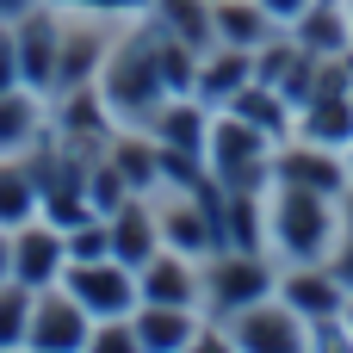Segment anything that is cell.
<instances>
[{
	"label": "cell",
	"instance_id": "obj_1",
	"mask_svg": "<svg viewBox=\"0 0 353 353\" xmlns=\"http://www.w3.org/2000/svg\"><path fill=\"white\" fill-rule=\"evenodd\" d=\"M62 292L87 310V316H130V304H137V279H130V267L118 261V254H99V261H68L62 267Z\"/></svg>",
	"mask_w": 353,
	"mask_h": 353
},
{
	"label": "cell",
	"instance_id": "obj_2",
	"mask_svg": "<svg viewBox=\"0 0 353 353\" xmlns=\"http://www.w3.org/2000/svg\"><path fill=\"white\" fill-rule=\"evenodd\" d=\"M161 93H168V87H161L155 43H124V50L105 62V87H99V99H105L112 112H149Z\"/></svg>",
	"mask_w": 353,
	"mask_h": 353
},
{
	"label": "cell",
	"instance_id": "obj_3",
	"mask_svg": "<svg viewBox=\"0 0 353 353\" xmlns=\"http://www.w3.org/2000/svg\"><path fill=\"white\" fill-rule=\"evenodd\" d=\"M62 267H68V236L56 223H19L12 230V279L19 285L43 292L62 279Z\"/></svg>",
	"mask_w": 353,
	"mask_h": 353
},
{
	"label": "cell",
	"instance_id": "obj_4",
	"mask_svg": "<svg viewBox=\"0 0 353 353\" xmlns=\"http://www.w3.org/2000/svg\"><path fill=\"white\" fill-rule=\"evenodd\" d=\"M87 335H93V316H87L68 292H56V285L31 292V329H25V347H87Z\"/></svg>",
	"mask_w": 353,
	"mask_h": 353
},
{
	"label": "cell",
	"instance_id": "obj_5",
	"mask_svg": "<svg viewBox=\"0 0 353 353\" xmlns=\"http://www.w3.org/2000/svg\"><path fill=\"white\" fill-rule=\"evenodd\" d=\"M12 50H19V87L43 93L56 87V50H62V25L50 12H19V31H12Z\"/></svg>",
	"mask_w": 353,
	"mask_h": 353
},
{
	"label": "cell",
	"instance_id": "obj_6",
	"mask_svg": "<svg viewBox=\"0 0 353 353\" xmlns=\"http://www.w3.org/2000/svg\"><path fill=\"white\" fill-rule=\"evenodd\" d=\"M279 242H285V254H298V261H310V254L329 248V211L310 199V186H292V192L279 199Z\"/></svg>",
	"mask_w": 353,
	"mask_h": 353
},
{
	"label": "cell",
	"instance_id": "obj_7",
	"mask_svg": "<svg viewBox=\"0 0 353 353\" xmlns=\"http://www.w3.org/2000/svg\"><path fill=\"white\" fill-rule=\"evenodd\" d=\"M230 341L236 347H304V323L298 310H242Z\"/></svg>",
	"mask_w": 353,
	"mask_h": 353
},
{
	"label": "cell",
	"instance_id": "obj_8",
	"mask_svg": "<svg viewBox=\"0 0 353 353\" xmlns=\"http://www.w3.org/2000/svg\"><path fill=\"white\" fill-rule=\"evenodd\" d=\"M137 292H143L149 304H192V273H186L180 254H149Z\"/></svg>",
	"mask_w": 353,
	"mask_h": 353
},
{
	"label": "cell",
	"instance_id": "obj_9",
	"mask_svg": "<svg viewBox=\"0 0 353 353\" xmlns=\"http://www.w3.org/2000/svg\"><path fill=\"white\" fill-rule=\"evenodd\" d=\"M112 254H118L124 267H137V261L155 254V223H149L143 205H118V211H112Z\"/></svg>",
	"mask_w": 353,
	"mask_h": 353
},
{
	"label": "cell",
	"instance_id": "obj_10",
	"mask_svg": "<svg viewBox=\"0 0 353 353\" xmlns=\"http://www.w3.org/2000/svg\"><path fill=\"white\" fill-rule=\"evenodd\" d=\"M43 199H37V174L31 168H19V161H0V230H19V223H31V211H37Z\"/></svg>",
	"mask_w": 353,
	"mask_h": 353
},
{
	"label": "cell",
	"instance_id": "obj_11",
	"mask_svg": "<svg viewBox=\"0 0 353 353\" xmlns=\"http://www.w3.org/2000/svg\"><path fill=\"white\" fill-rule=\"evenodd\" d=\"M137 341L143 347H186L192 341L186 304H149V310H137Z\"/></svg>",
	"mask_w": 353,
	"mask_h": 353
},
{
	"label": "cell",
	"instance_id": "obj_12",
	"mask_svg": "<svg viewBox=\"0 0 353 353\" xmlns=\"http://www.w3.org/2000/svg\"><path fill=\"white\" fill-rule=\"evenodd\" d=\"M31 137H37V99H31V87L0 93V155L25 149Z\"/></svg>",
	"mask_w": 353,
	"mask_h": 353
},
{
	"label": "cell",
	"instance_id": "obj_13",
	"mask_svg": "<svg viewBox=\"0 0 353 353\" xmlns=\"http://www.w3.org/2000/svg\"><path fill=\"white\" fill-rule=\"evenodd\" d=\"M211 298L230 310V304H248V298H267V273L254 261H223L217 279H211Z\"/></svg>",
	"mask_w": 353,
	"mask_h": 353
},
{
	"label": "cell",
	"instance_id": "obj_14",
	"mask_svg": "<svg viewBox=\"0 0 353 353\" xmlns=\"http://www.w3.org/2000/svg\"><path fill=\"white\" fill-rule=\"evenodd\" d=\"M31 329V285H0V347H25Z\"/></svg>",
	"mask_w": 353,
	"mask_h": 353
},
{
	"label": "cell",
	"instance_id": "obj_15",
	"mask_svg": "<svg viewBox=\"0 0 353 353\" xmlns=\"http://www.w3.org/2000/svg\"><path fill=\"white\" fill-rule=\"evenodd\" d=\"M279 168H285L292 186H316V192H335V186H341V168H335L329 155H304V149H292Z\"/></svg>",
	"mask_w": 353,
	"mask_h": 353
},
{
	"label": "cell",
	"instance_id": "obj_16",
	"mask_svg": "<svg viewBox=\"0 0 353 353\" xmlns=\"http://www.w3.org/2000/svg\"><path fill=\"white\" fill-rule=\"evenodd\" d=\"M161 236H168L174 248H205V242H211V230H205V217H199L192 205H174V211L161 217Z\"/></svg>",
	"mask_w": 353,
	"mask_h": 353
},
{
	"label": "cell",
	"instance_id": "obj_17",
	"mask_svg": "<svg viewBox=\"0 0 353 353\" xmlns=\"http://www.w3.org/2000/svg\"><path fill=\"white\" fill-rule=\"evenodd\" d=\"M161 143L168 149H199V143H211V130H199V112L174 105V112H161Z\"/></svg>",
	"mask_w": 353,
	"mask_h": 353
},
{
	"label": "cell",
	"instance_id": "obj_18",
	"mask_svg": "<svg viewBox=\"0 0 353 353\" xmlns=\"http://www.w3.org/2000/svg\"><path fill=\"white\" fill-rule=\"evenodd\" d=\"M285 298H292V310H316V316H329V310L341 304L335 279H292V285H285Z\"/></svg>",
	"mask_w": 353,
	"mask_h": 353
},
{
	"label": "cell",
	"instance_id": "obj_19",
	"mask_svg": "<svg viewBox=\"0 0 353 353\" xmlns=\"http://www.w3.org/2000/svg\"><path fill=\"white\" fill-rule=\"evenodd\" d=\"M211 25H217V31H223V37L236 43V50H242V43H254V37L267 31L254 6H217V19H211Z\"/></svg>",
	"mask_w": 353,
	"mask_h": 353
},
{
	"label": "cell",
	"instance_id": "obj_20",
	"mask_svg": "<svg viewBox=\"0 0 353 353\" xmlns=\"http://www.w3.org/2000/svg\"><path fill=\"white\" fill-rule=\"evenodd\" d=\"M304 130H310L316 143H335V137H347V130H353V112H347V105H335V99H323V105H310Z\"/></svg>",
	"mask_w": 353,
	"mask_h": 353
},
{
	"label": "cell",
	"instance_id": "obj_21",
	"mask_svg": "<svg viewBox=\"0 0 353 353\" xmlns=\"http://www.w3.org/2000/svg\"><path fill=\"white\" fill-rule=\"evenodd\" d=\"M62 130H74V137H99V130H105V124H99V99H93V93H81V87H68Z\"/></svg>",
	"mask_w": 353,
	"mask_h": 353
},
{
	"label": "cell",
	"instance_id": "obj_22",
	"mask_svg": "<svg viewBox=\"0 0 353 353\" xmlns=\"http://www.w3.org/2000/svg\"><path fill=\"white\" fill-rule=\"evenodd\" d=\"M242 81H248V62L242 56H217L205 68V93H242Z\"/></svg>",
	"mask_w": 353,
	"mask_h": 353
},
{
	"label": "cell",
	"instance_id": "obj_23",
	"mask_svg": "<svg viewBox=\"0 0 353 353\" xmlns=\"http://www.w3.org/2000/svg\"><path fill=\"white\" fill-rule=\"evenodd\" d=\"M19 87V50H12V31H0V93Z\"/></svg>",
	"mask_w": 353,
	"mask_h": 353
},
{
	"label": "cell",
	"instance_id": "obj_24",
	"mask_svg": "<svg viewBox=\"0 0 353 353\" xmlns=\"http://www.w3.org/2000/svg\"><path fill=\"white\" fill-rule=\"evenodd\" d=\"M261 12H279V19H292V12H304V0H254Z\"/></svg>",
	"mask_w": 353,
	"mask_h": 353
},
{
	"label": "cell",
	"instance_id": "obj_25",
	"mask_svg": "<svg viewBox=\"0 0 353 353\" xmlns=\"http://www.w3.org/2000/svg\"><path fill=\"white\" fill-rule=\"evenodd\" d=\"M12 279V230H0V285Z\"/></svg>",
	"mask_w": 353,
	"mask_h": 353
},
{
	"label": "cell",
	"instance_id": "obj_26",
	"mask_svg": "<svg viewBox=\"0 0 353 353\" xmlns=\"http://www.w3.org/2000/svg\"><path fill=\"white\" fill-rule=\"evenodd\" d=\"M37 0H0V19H19V12H31Z\"/></svg>",
	"mask_w": 353,
	"mask_h": 353
},
{
	"label": "cell",
	"instance_id": "obj_27",
	"mask_svg": "<svg viewBox=\"0 0 353 353\" xmlns=\"http://www.w3.org/2000/svg\"><path fill=\"white\" fill-rule=\"evenodd\" d=\"M74 6H99L105 12V6H143V0H74Z\"/></svg>",
	"mask_w": 353,
	"mask_h": 353
},
{
	"label": "cell",
	"instance_id": "obj_28",
	"mask_svg": "<svg viewBox=\"0 0 353 353\" xmlns=\"http://www.w3.org/2000/svg\"><path fill=\"white\" fill-rule=\"evenodd\" d=\"M347 329H353V323H347Z\"/></svg>",
	"mask_w": 353,
	"mask_h": 353
}]
</instances>
